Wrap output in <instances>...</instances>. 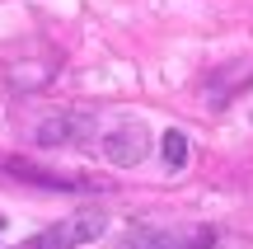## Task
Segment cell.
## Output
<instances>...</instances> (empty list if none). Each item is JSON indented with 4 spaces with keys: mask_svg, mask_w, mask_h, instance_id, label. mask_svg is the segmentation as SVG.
Returning <instances> with one entry per match:
<instances>
[{
    "mask_svg": "<svg viewBox=\"0 0 253 249\" xmlns=\"http://www.w3.org/2000/svg\"><path fill=\"white\" fill-rule=\"evenodd\" d=\"M103 226H108V221H103V212H75V216H66V221L47 226V231L28 235L24 245H9V249H80V245L99 240Z\"/></svg>",
    "mask_w": 253,
    "mask_h": 249,
    "instance_id": "cell-2",
    "label": "cell"
},
{
    "mask_svg": "<svg viewBox=\"0 0 253 249\" xmlns=\"http://www.w3.org/2000/svg\"><path fill=\"white\" fill-rule=\"evenodd\" d=\"M0 231H5V221H0Z\"/></svg>",
    "mask_w": 253,
    "mask_h": 249,
    "instance_id": "cell-5",
    "label": "cell"
},
{
    "mask_svg": "<svg viewBox=\"0 0 253 249\" xmlns=\"http://www.w3.org/2000/svg\"><path fill=\"white\" fill-rule=\"evenodd\" d=\"M145 155V127L141 122H126L108 137V160H118V165H136V160Z\"/></svg>",
    "mask_w": 253,
    "mask_h": 249,
    "instance_id": "cell-3",
    "label": "cell"
},
{
    "mask_svg": "<svg viewBox=\"0 0 253 249\" xmlns=\"http://www.w3.org/2000/svg\"><path fill=\"white\" fill-rule=\"evenodd\" d=\"M164 160H169L173 169L188 165V137H183V132H164Z\"/></svg>",
    "mask_w": 253,
    "mask_h": 249,
    "instance_id": "cell-4",
    "label": "cell"
},
{
    "mask_svg": "<svg viewBox=\"0 0 253 249\" xmlns=\"http://www.w3.org/2000/svg\"><path fill=\"white\" fill-rule=\"evenodd\" d=\"M122 249H253L249 235L225 226H145L136 221L122 235Z\"/></svg>",
    "mask_w": 253,
    "mask_h": 249,
    "instance_id": "cell-1",
    "label": "cell"
}]
</instances>
